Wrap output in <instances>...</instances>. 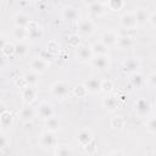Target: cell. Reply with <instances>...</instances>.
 <instances>
[{"label":"cell","mask_w":156,"mask_h":156,"mask_svg":"<svg viewBox=\"0 0 156 156\" xmlns=\"http://www.w3.org/2000/svg\"><path fill=\"white\" fill-rule=\"evenodd\" d=\"M74 57L79 62H90L91 58L94 57L91 46L90 45H85V44L79 45L74 51Z\"/></svg>","instance_id":"6da1fadb"},{"label":"cell","mask_w":156,"mask_h":156,"mask_svg":"<svg viewBox=\"0 0 156 156\" xmlns=\"http://www.w3.org/2000/svg\"><path fill=\"white\" fill-rule=\"evenodd\" d=\"M90 65L94 69L104 72L106 69L110 68L111 66V60L108 57V55H102V56H94L90 61Z\"/></svg>","instance_id":"7a4b0ae2"},{"label":"cell","mask_w":156,"mask_h":156,"mask_svg":"<svg viewBox=\"0 0 156 156\" xmlns=\"http://www.w3.org/2000/svg\"><path fill=\"white\" fill-rule=\"evenodd\" d=\"M50 91H51L52 96H55L57 99H65L68 95V93H69V88H68V85L65 82L57 80V82H55L51 85Z\"/></svg>","instance_id":"3957f363"},{"label":"cell","mask_w":156,"mask_h":156,"mask_svg":"<svg viewBox=\"0 0 156 156\" xmlns=\"http://www.w3.org/2000/svg\"><path fill=\"white\" fill-rule=\"evenodd\" d=\"M94 28H95L94 22L90 18L79 20L77 23V29H78V33L80 35H90L94 32Z\"/></svg>","instance_id":"277c9868"},{"label":"cell","mask_w":156,"mask_h":156,"mask_svg":"<svg viewBox=\"0 0 156 156\" xmlns=\"http://www.w3.org/2000/svg\"><path fill=\"white\" fill-rule=\"evenodd\" d=\"M134 108H135V112L140 116V117H145L149 115L150 110H151V104L147 99L145 98H140L135 101L134 104Z\"/></svg>","instance_id":"5b68a950"},{"label":"cell","mask_w":156,"mask_h":156,"mask_svg":"<svg viewBox=\"0 0 156 156\" xmlns=\"http://www.w3.org/2000/svg\"><path fill=\"white\" fill-rule=\"evenodd\" d=\"M35 111H37V115H38L41 119H44V121H46V119H49L50 117L54 116V108H52L51 104L48 102V101L40 102V104L38 105V107H37Z\"/></svg>","instance_id":"8992f818"},{"label":"cell","mask_w":156,"mask_h":156,"mask_svg":"<svg viewBox=\"0 0 156 156\" xmlns=\"http://www.w3.org/2000/svg\"><path fill=\"white\" fill-rule=\"evenodd\" d=\"M119 23H121V27L123 29H127V30H133L138 26V22H136V18H135L134 13H130V12L124 13L119 20Z\"/></svg>","instance_id":"52a82bcc"},{"label":"cell","mask_w":156,"mask_h":156,"mask_svg":"<svg viewBox=\"0 0 156 156\" xmlns=\"http://www.w3.org/2000/svg\"><path fill=\"white\" fill-rule=\"evenodd\" d=\"M37 95H38V91L35 87H32V85H27L26 88L22 89V93H21L22 101L26 105H30L32 102H34L37 99Z\"/></svg>","instance_id":"ba28073f"},{"label":"cell","mask_w":156,"mask_h":156,"mask_svg":"<svg viewBox=\"0 0 156 156\" xmlns=\"http://www.w3.org/2000/svg\"><path fill=\"white\" fill-rule=\"evenodd\" d=\"M122 68L124 72L133 74V73L138 72V69L140 68V61L135 57H128L122 62Z\"/></svg>","instance_id":"9c48e42d"},{"label":"cell","mask_w":156,"mask_h":156,"mask_svg":"<svg viewBox=\"0 0 156 156\" xmlns=\"http://www.w3.org/2000/svg\"><path fill=\"white\" fill-rule=\"evenodd\" d=\"M101 79L93 76V77H89L85 82H84V85L88 90V93L90 94H96L99 91H101Z\"/></svg>","instance_id":"30bf717a"},{"label":"cell","mask_w":156,"mask_h":156,"mask_svg":"<svg viewBox=\"0 0 156 156\" xmlns=\"http://www.w3.org/2000/svg\"><path fill=\"white\" fill-rule=\"evenodd\" d=\"M39 143L45 149H49V147H52V146H56V138L54 135V133L49 132V130H45L40 134L39 136Z\"/></svg>","instance_id":"8fae6325"},{"label":"cell","mask_w":156,"mask_h":156,"mask_svg":"<svg viewBox=\"0 0 156 156\" xmlns=\"http://www.w3.org/2000/svg\"><path fill=\"white\" fill-rule=\"evenodd\" d=\"M27 32H28V39L29 40L37 41V40H40L43 38V30L38 26V23L34 21H32L29 23V26L27 27Z\"/></svg>","instance_id":"7c38bea8"},{"label":"cell","mask_w":156,"mask_h":156,"mask_svg":"<svg viewBox=\"0 0 156 156\" xmlns=\"http://www.w3.org/2000/svg\"><path fill=\"white\" fill-rule=\"evenodd\" d=\"M117 39H118V34L115 30H106L100 37V41L107 48L115 46L117 44Z\"/></svg>","instance_id":"4fadbf2b"},{"label":"cell","mask_w":156,"mask_h":156,"mask_svg":"<svg viewBox=\"0 0 156 156\" xmlns=\"http://www.w3.org/2000/svg\"><path fill=\"white\" fill-rule=\"evenodd\" d=\"M48 66H49V63L46 61H44L43 58H40V57L32 58L29 61V68H30V71H33V72H35L38 74L44 73L46 71Z\"/></svg>","instance_id":"5bb4252c"},{"label":"cell","mask_w":156,"mask_h":156,"mask_svg":"<svg viewBox=\"0 0 156 156\" xmlns=\"http://www.w3.org/2000/svg\"><path fill=\"white\" fill-rule=\"evenodd\" d=\"M88 12L91 17H99L104 13V4L100 1H91L87 4Z\"/></svg>","instance_id":"9a60e30c"},{"label":"cell","mask_w":156,"mask_h":156,"mask_svg":"<svg viewBox=\"0 0 156 156\" xmlns=\"http://www.w3.org/2000/svg\"><path fill=\"white\" fill-rule=\"evenodd\" d=\"M32 22V20L29 18V16L24 12H17L13 16V23L15 27H20V28H27L29 26V23Z\"/></svg>","instance_id":"2e32d148"},{"label":"cell","mask_w":156,"mask_h":156,"mask_svg":"<svg viewBox=\"0 0 156 156\" xmlns=\"http://www.w3.org/2000/svg\"><path fill=\"white\" fill-rule=\"evenodd\" d=\"M0 124H1V128H2V132H5V129H9L12 127L13 124V116L10 111L7 110H4L0 115Z\"/></svg>","instance_id":"e0dca14e"},{"label":"cell","mask_w":156,"mask_h":156,"mask_svg":"<svg viewBox=\"0 0 156 156\" xmlns=\"http://www.w3.org/2000/svg\"><path fill=\"white\" fill-rule=\"evenodd\" d=\"M77 140L84 147V146H87L88 144H90L94 140L93 139V133L89 129H80L78 132V134H77Z\"/></svg>","instance_id":"ac0fdd59"},{"label":"cell","mask_w":156,"mask_h":156,"mask_svg":"<svg viewBox=\"0 0 156 156\" xmlns=\"http://www.w3.org/2000/svg\"><path fill=\"white\" fill-rule=\"evenodd\" d=\"M102 105H104V107H105L107 111L113 112V111H116V110L118 108V106H119L118 98H116V96H113V95H107L106 98H104Z\"/></svg>","instance_id":"d6986e66"},{"label":"cell","mask_w":156,"mask_h":156,"mask_svg":"<svg viewBox=\"0 0 156 156\" xmlns=\"http://www.w3.org/2000/svg\"><path fill=\"white\" fill-rule=\"evenodd\" d=\"M116 46L119 48L121 50H128V49H130L133 46V39H132V37L128 35V34H121V35H118Z\"/></svg>","instance_id":"ffe728a7"},{"label":"cell","mask_w":156,"mask_h":156,"mask_svg":"<svg viewBox=\"0 0 156 156\" xmlns=\"http://www.w3.org/2000/svg\"><path fill=\"white\" fill-rule=\"evenodd\" d=\"M35 113H37V111H35L30 105H26L24 107L21 108V111L18 112V116H20V118H21L22 121L29 122V121H32V119L34 118Z\"/></svg>","instance_id":"44dd1931"},{"label":"cell","mask_w":156,"mask_h":156,"mask_svg":"<svg viewBox=\"0 0 156 156\" xmlns=\"http://www.w3.org/2000/svg\"><path fill=\"white\" fill-rule=\"evenodd\" d=\"M129 83L132 87L139 89V88H143L144 84H145V78L141 73L139 72H135L133 74H129Z\"/></svg>","instance_id":"7402d4cb"},{"label":"cell","mask_w":156,"mask_h":156,"mask_svg":"<svg viewBox=\"0 0 156 156\" xmlns=\"http://www.w3.org/2000/svg\"><path fill=\"white\" fill-rule=\"evenodd\" d=\"M62 18L65 20V21H76V20H78V11L73 7V6H66V7H63V10H62Z\"/></svg>","instance_id":"603a6c76"},{"label":"cell","mask_w":156,"mask_h":156,"mask_svg":"<svg viewBox=\"0 0 156 156\" xmlns=\"http://www.w3.org/2000/svg\"><path fill=\"white\" fill-rule=\"evenodd\" d=\"M45 127H46V130L51 132V133H55V132H58L60 128H61V122L57 117L52 116L50 117L49 119L45 121Z\"/></svg>","instance_id":"cb8c5ba5"},{"label":"cell","mask_w":156,"mask_h":156,"mask_svg":"<svg viewBox=\"0 0 156 156\" xmlns=\"http://www.w3.org/2000/svg\"><path fill=\"white\" fill-rule=\"evenodd\" d=\"M90 46H91L94 56H102V55H107V52H108V48L105 46L101 41H95Z\"/></svg>","instance_id":"d4e9b609"},{"label":"cell","mask_w":156,"mask_h":156,"mask_svg":"<svg viewBox=\"0 0 156 156\" xmlns=\"http://www.w3.org/2000/svg\"><path fill=\"white\" fill-rule=\"evenodd\" d=\"M134 16H135V18H136L138 24H145V23L149 22V20H150V15H149V12H147L145 9H138V10L135 11Z\"/></svg>","instance_id":"484cf974"},{"label":"cell","mask_w":156,"mask_h":156,"mask_svg":"<svg viewBox=\"0 0 156 156\" xmlns=\"http://www.w3.org/2000/svg\"><path fill=\"white\" fill-rule=\"evenodd\" d=\"M23 78H24L27 85H32V87H35L38 84V82H39V74L33 72V71H30V69L24 73Z\"/></svg>","instance_id":"4316f807"},{"label":"cell","mask_w":156,"mask_h":156,"mask_svg":"<svg viewBox=\"0 0 156 156\" xmlns=\"http://www.w3.org/2000/svg\"><path fill=\"white\" fill-rule=\"evenodd\" d=\"M12 37H13V39H16L18 43H20V41H23L24 39H27V38H28L27 28L15 27V28H13V30H12Z\"/></svg>","instance_id":"83f0119b"},{"label":"cell","mask_w":156,"mask_h":156,"mask_svg":"<svg viewBox=\"0 0 156 156\" xmlns=\"http://www.w3.org/2000/svg\"><path fill=\"white\" fill-rule=\"evenodd\" d=\"M55 155L56 156H73V152L68 145L60 144V145H56L55 147Z\"/></svg>","instance_id":"f1b7e54d"},{"label":"cell","mask_w":156,"mask_h":156,"mask_svg":"<svg viewBox=\"0 0 156 156\" xmlns=\"http://www.w3.org/2000/svg\"><path fill=\"white\" fill-rule=\"evenodd\" d=\"M27 54H28V46H27L26 43L20 41V43H17V44L15 45V55H16L17 57L23 58V57L27 56Z\"/></svg>","instance_id":"f546056e"},{"label":"cell","mask_w":156,"mask_h":156,"mask_svg":"<svg viewBox=\"0 0 156 156\" xmlns=\"http://www.w3.org/2000/svg\"><path fill=\"white\" fill-rule=\"evenodd\" d=\"M106 6L111 11L117 12V11H121L124 7V1H122V0H110V1L106 2Z\"/></svg>","instance_id":"4dcf8cb0"},{"label":"cell","mask_w":156,"mask_h":156,"mask_svg":"<svg viewBox=\"0 0 156 156\" xmlns=\"http://www.w3.org/2000/svg\"><path fill=\"white\" fill-rule=\"evenodd\" d=\"M1 52L5 57H10V56L15 55V45L11 44L10 41L5 43L4 45H1Z\"/></svg>","instance_id":"1f68e13d"},{"label":"cell","mask_w":156,"mask_h":156,"mask_svg":"<svg viewBox=\"0 0 156 156\" xmlns=\"http://www.w3.org/2000/svg\"><path fill=\"white\" fill-rule=\"evenodd\" d=\"M126 124V119L122 116H115L111 118V127L115 129H122Z\"/></svg>","instance_id":"d6a6232c"},{"label":"cell","mask_w":156,"mask_h":156,"mask_svg":"<svg viewBox=\"0 0 156 156\" xmlns=\"http://www.w3.org/2000/svg\"><path fill=\"white\" fill-rule=\"evenodd\" d=\"M113 89V83L110 79H105L101 82V91L105 94H110Z\"/></svg>","instance_id":"836d02e7"},{"label":"cell","mask_w":156,"mask_h":156,"mask_svg":"<svg viewBox=\"0 0 156 156\" xmlns=\"http://www.w3.org/2000/svg\"><path fill=\"white\" fill-rule=\"evenodd\" d=\"M68 44H69V46L77 49V48L80 45V38H79V35H78V34H72V35H69V37H68Z\"/></svg>","instance_id":"e575fe53"},{"label":"cell","mask_w":156,"mask_h":156,"mask_svg":"<svg viewBox=\"0 0 156 156\" xmlns=\"http://www.w3.org/2000/svg\"><path fill=\"white\" fill-rule=\"evenodd\" d=\"M73 91H74V95L78 96V98H84V96L88 94V90H87V88H85L84 84H79V85H77V87L74 88Z\"/></svg>","instance_id":"d590c367"},{"label":"cell","mask_w":156,"mask_h":156,"mask_svg":"<svg viewBox=\"0 0 156 156\" xmlns=\"http://www.w3.org/2000/svg\"><path fill=\"white\" fill-rule=\"evenodd\" d=\"M146 128H147L149 132L156 134V116L147 119V122H146Z\"/></svg>","instance_id":"8d00e7d4"},{"label":"cell","mask_w":156,"mask_h":156,"mask_svg":"<svg viewBox=\"0 0 156 156\" xmlns=\"http://www.w3.org/2000/svg\"><path fill=\"white\" fill-rule=\"evenodd\" d=\"M40 58H43L44 61H46L48 63L50 62V61H52V57H54V54H51L50 51H48L46 49H44L41 52H40V56H39Z\"/></svg>","instance_id":"74e56055"},{"label":"cell","mask_w":156,"mask_h":156,"mask_svg":"<svg viewBox=\"0 0 156 156\" xmlns=\"http://www.w3.org/2000/svg\"><path fill=\"white\" fill-rule=\"evenodd\" d=\"M46 50H48V51H50L51 54H54V55H55V54L58 51V45L56 44V41H54V40H52V41H50V43L48 44Z\"/></svg>","instance_id":"f35d334b"},{"label":"cell","mask_w":156,"mask_h":156,"mask_svg":"<svg viewBox=\"0 0 156 156\" xmlns=\"http://www.w3.org/2000/svg\"><path fill=\"white\" fill-rule=\"evenodd\" d=\"M84 150H85V152H88V154H94V152H95V150H96L95 141L93 140L90 144H88L87 146H84Z\"/></svg>","instance_id":"ab89813d"},{"label":"cell","mask_w":156,"mask_h":156,"mask_svg":"<svg viewBox=\"0 0 156 156\" xmlns=\"http://www.w3.org/2000/svg\"><path fill=\"white\" fill-rule=\"evenodd\" d=\"M147 79H149L150 85L154 87V88H156V72H152V73L147 77Z\"/></svg>","instance_id":"60d3db41"},{"label":"cell","mask_w":156,"mask_h":156,"mask_svg":"<svg viewBox=\"0 0 156 156\" xmlns=\"http://www.w3.org/2000/svg\"><path fill=\"white\" fill-rule=\"evenodd\" d=\"M149 22L156 27V12H154V13L150 15V20H149Z\"/></svg>","instance_id":"b9f144b4"},{"label":"cell","mask_w":156,"mask_h":156,"mask_svg":"<svg viewBox=\"0 0 156 156\" xmlns=\"http://www.w3.org/2000/svg\"><path fill=\"white\" fill-rule=\"evenodd\" d=\"M110 156H126V155H124V152L121 151V150H115V151L111 152Z\"/></svg>","instance_id":"7bdbcfd3"},{"label":"cell","mask_w":156,"mask_h":156,"mask_svg":"<svg viewBox=\"0 0 156 156\" xmlns=\"http://www.w3.org/2000/svg\"><path fill=\"white\" fill-rule=\"evenodd\" d=\"M1 147H2V149L6 147V135H5L4 132L1 133Z\"/></svg>","instance_id":"ee69618b"},{"label":"cell","mask_w":156,"mask_h":156,"mask_svg":"<svg viewBox=\"0 0 156 156\" xmlns=\"http://www.w3.org/2000/svg\"><path fill=\"white\" fill-rule=\"evenodd\" d=\"M155 112H156V102H155Z\"/></svg>","instance_id":"f6af8a7d"},{"label":"cell","mask_w":156,"mask_h":156,"mask_svg":"<svg viewBox=\"0 0 156 156\" xmlns=\"http://www.w3.org/2000/svg\"><path fill=\"white\" fill-rule=\"evenodd\" d=\"M49 156H56V155H49Z\"/></svg>","instance_id":"bcb514c9"},{"label":"cell","mask_w":156,"mask_h":156,"mask_svg":"<svg viewBox=\"0 0 156 156\" xmlns=\"http://www.w3.org/2000/svg\"><path fill=\"white\" fill-rule=\"evenodd\" d=\"M105 156H106V155H105Z\"/></svg>","instance_id":"7dc6e473"}]
</instances>
